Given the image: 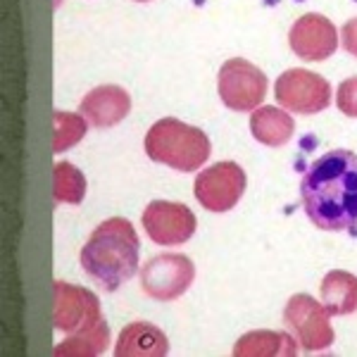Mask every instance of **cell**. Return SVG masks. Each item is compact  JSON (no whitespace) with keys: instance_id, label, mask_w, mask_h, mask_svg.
Returning a JSON list of instances; mask_svg holds the SVG:
<instances>
[{"instance_id":"cell-1","label":"cell","mask_w":357,"mask_h":357,"mask_svg":"<svg viewBox=\"0 0 357 357\" xmlns=\"http://www.w3.org/2000/svg\"><path fill=\"white\" fill-rule=\"evenodd\" d=\"M301 198L307 220L321 231L357 229V155L336 148L317 158L303 174Z\"/></svg>"},{"instance_id":"cell-2","label":"cell","mask_w":357,"mask_h":357,"mask_svg":"<svg viewBox=\"0 0 357 357\" xmlns=\"http://www.w3.org/2000/svg\"><path fill=\"white\" fill-rule=\"evenodd\" d=\"M138 236L124 217H110L91 234L82 248V267L105 291H117L138 269Z\"/></svg>"},{"instance_id":"cell-3","label":"cell","mask_w":357,"mask_h":357,"mask_svg":"<svg viewBox=\"0 0 357 357\" xmlns=\"http://www.w3.org/2000/svg\"><path fill=\"white\" fill-rule=\"evenodd\" d=\"M146 153L153 162L167 165L174 172H195L210 160L212 143L198 126L165 117L148 129Z\"/></svg>"},{"instance_id":"cell-4","label":"cell","mask_w":357,"mask_h":357,"mask_svg":"<svg viewBox=\"0 0 357 357\" xmlns=\"http://www.w3.org/2000/svg\"><path fill=\"white\" fill-rule=\"evenodd\" d=\"M279 107L291 114H319L331 105V84L321 74L303 67L286 69L274 84Z\"/></svg>"},{"instance_id":"cell-5","label":"cell","mask_w":357,"mask_h":357,"mask_svg":"<svg viewBox=\"0 0 357 357\" xmlns=\"http://www.w3.org/2000/svg\"><path fill=\"white\" fill-rule=\"evenodd\" d=\"M222 102L234 112H252L267 96V77L260 67L243 57H231L220 69L217 79Z\"/></svg>"},{"instance_id":"cell-6","label":"cell","mask_w":357,"mask_h":357,"mask_svg":"<svg viewBox=\"0 0 357 357\" xmlns=\"http://www.w3.org/2000/svg\"><path fill=\"white\" fill-rule=\"evenodd\" d=\"M284 324L296 336L303 350L317 353L329 348L336 338L331 329V314L319 301L307 293H296L284 307Z\"/></svg>"},{"instance_id":"cell-7","label":"cell","mask_w":357,"mask_h":357,"mask_svg":"<svg viewBox=\"0 0 357 357\" xmlns=\"http://www.w3.org/2000/svg\"><path fill=\"white\" fill-rule=\"evenodd\" d=\"M195 267L191 257L181 252H162L151 257L141 269V286L153 301H176L191 289Z\"/></svg>"},{"instance_id":"cell-8","label":"cell","mask_w":357,"mask_h":357,"mask_svg":"<svg viewBox=\"0 0 357 357\" xmlns=\"http://www.w3.org/2000/svg\"><path fill=\"white\" fill-rule=\"evenodd\" d=\"M245 172L236 162H215L195 176V198L210 212H229L245 191Z\"/></svg>"},{"instance_id":"cell-9","label":"cell","mask_w":357,"mask_h":357,"mask_svg":"<svg viewBox=\"0 0 357 357\" xmlns=\"http://www.w3.org/2000/svg\"><path fill=\"white\" fill-rule=\"evenodd\" d=\"M198 220L193 210L183 203L153 200L143 212V229L148 238L158 245H181L195 234Z\"/></svg>"},{"instance_id":"cell-10","label":"cell","mask_w":357,"mask_h":357,"mask_svg":"<svg viewBox=\"0 0 357 357\" xmlns=\"http://www.w3.org/2000/svg\"><path fill=\"white\" fill-rule=\"evenodd\" d=\"M341 36H338V29L333 26L331 20H326L319 13H307L298 17L296 24L289 31V45L305 62H321L329 60L336 53Z\"/></svg>"},{"instance_id":"cell-11","label":"cell","mask_w":357,"mask_h":357,"mask_svg":"<svg viewBox=\"0 0 357 357\" xmlns=\"http://www.w3.org/2000/svg\"><path fill=\"white\" fill-rule=\"evenodd\" d=\"M55 329L77 331L86 324L102 319L98 296L82 286H72L67 281H55Z\"/></svg>"},{"instance_id":"cell-12","label":"cell","mask_w":357,"mask_h":357,"mask_svg":"<svg viewBox=\"0 0 357 357\" xmlns=\"http://www.w3.org/2000/svg\"><path fill=\"white\" fill-rule=\"evenodd\" d=\"M79 112L89 119V124L98 126V129H110V126L119 124L131 112V96L126 93L122 86H98V89L89 91L84 96Z\"/></svg>"},{"instance_id":"cell-13","label":"cell","mask_w":357,"mask_h":357,"mask_svg":"<svg viewBox=\"0 0 357 357\" xmlns=\"http://www.w3.org/2000/svg\"><path fill=\"white\" fill-rule=\"evenodd\" d=\"M167 353H169L167 336L148 321L126 324L114 345L117 357H165Z\"/></svg>"},{"instance_id":"cell-14","label":"cell","mask_w":357,"mask_h":357,"mask_svg":"<svg viewBox=\"0 0 357 357\" xmlns=\"http://www.w3.org/2000/svg\"><path fill=\"white\" fill-rule=\"evenodd\" d=\"M296 122L291 112L284 107L274 105H260L257 110L250 112V134L255 141L269 148H281L293 138Z\"/></svg>"},{"instance_id":"cell-15","label":"cell","mask_w":357,"mask_h":357,"mask_svg":"<svg viewBox=\"0 0 357 357\" xmlns=\"http://www.w3.org/2000/svg\"><path fill=\"white\" fill-rule=\"evenodd\" d=\"M321 305L331 317H345L357 310V276L343 269H333L321 279Z\"/></svg>"},{"instance_id":"cell-16","label":"cell","mask_w":357,"mask_h":357,"mask_svg":"<svg viewBox=\"0 0 357 357\" xmlns=\"http://www.w3.org/2000/svg\"><path fill=\"white\" fill-rule=\"evenodd\" d=\"M296 336H291L289 331H250L245 336L238 338V343L234 345L236 357H267V355H289L293 357L298 353Z\"/></svg>"},{"instance_id":"cell-17","label":"cell","mask_w":357,"mask_h":357,"mask_svg":"<svg viewBox=\"0 0 357 357\" xmlns=\"http://www.w3.org/2000/svg\"><path fill=\"white\" fill-rule=\"evenodd\" d=\"M110 345V326L105 324V319H98L93 324H86L82 329L72 331V336H67L65 341L55 348V355L62 357H96L102 355Z\"/></svg>"},{"instance_id":"cell-18","label":"cell","mask_w":357,"mask_h":357,"mask_svg":"<svg viewBox=\"0 0 357 357\" xmlns=\"http://www.w3.org/2000/svg\"><path fill=\"white\" fill-rule=\"evenodd\" d=\"M55 203L79 205L86 195V176L72 162H57L53 169Z\"/></svg>"},{"instance_id":"cell-19","label":"cell","mask_w":357,"mask_h":357,"mask_svg":"<svg viewBox=\"0 0 357 357\" xmlns=\"http://www.w3.org/2000/svg\"><path fill=\"white\" fill-rule=\"evenodd\" d=\"M89 131V119L84 114H72V112H55V138H53V153H65L72 146H77L79 141Z\"/></svg>"},{"instance_id":"cell-20","label":"cell","mask_w":357,"mask_h":357,"mask_svg":"<svg viewBox=\"0 0 357 357\" xmlns=\"http://www.w3.org/2000/svg\"><path fill=\"white\" fill-rule=\"evenodd\" d=\"M336 105L345 117L357 119V77H350L338 86L336 91Z\"/></svg>"},{"instance_id":"cell-21","label":"cell","mask_w":357,"mask_h":357,"mask_svg":"<svg viewBox=\"0 0 357 357\" xmlns=\"http://www.w3.org/2000/svg\"><path fill=\"white\" fill-rule=\"evenodd\" d=\"M341 45L345 48V53H350L357 57V17L348 20L341 29Z\"/></svg>"},{"instance_id":"cell-22","label":"cell","mask_w":357,"mask_h":357,"mask_svg":"<svg viewBox=\"0 0 357 357\" xmlns=\"http://www.w3.org/2000/svg\"><path fill=\"white\" fill-rule=\"evenodd\" d=\"M136 3H148V0H136Z\"/></svg>"}]
</instances>
